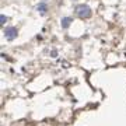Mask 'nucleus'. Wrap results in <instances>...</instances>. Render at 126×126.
<instances>
[{"mask_svg": "<svg viewBox=\"0 0 126 126\" xmlns=\"http://www.w3.org/2000/svg\"><path fill=\"white\" fill-rule=\"evenodd\" d=\"M76 14L79 16L80 18H90L91 14H93V11H91V9L88 7L87 4H80L76 7Z\"/></svg>", "mask_w": 126, "mask_h": 126, "instance_id": "nucleus-1", "label": "nucleus"}, {"mask_svg": "<svg viewBox=\"0 0 126 126\" xmlns=\"http://www.w3.org/2000/svg\"><path fill=\"white\" fill-rule=\"evenodd\" d=\"M17 35H18V32H17V30H16L14 27H10V28H6V30H4V36L9 41L16 39V38H17Z\"/></svg>", "mask_w": 126, "mask_h": 126, "instance_id": "nucleus-2", "label": "nucleus"}, {"mask_svg": "<svg viewBox=\"0 0 126 126\" xmlns=\"http://www.w3.org/2000/svg\"><path fill=\"white\" fill-rule=\"evenodd\" d=\"M72 24V18L70 17H64L62 18V27L63 28H69V25Z\"/></svg>", "mask_w": 126, "mask_h": 126, "instance_id": "nucleus-3", "label": "nucleus"}, {"mask_svg": "<svg viewBox=\"0 0 126 126\" xmlns=\"http://www.w3.org/2000/svg\"><path fill=\"white\" fill-rule=\"evenodd\" d=\"M36 9H38V11H39V13H46V10H48V6H46V3H39Z\"/></svg>", "mask_w": 126, "mask_h": 126, "instance_id": "nucleus-4", "label": "nucleus"}, {"mask_svg": "<svg viewBox=\"0 0 126 126\" xmlns=\"http://www.w3.org/2000/svg\"><path fill=\"white\" fill-rule=\"evenodd\" d=\"M6 21H7V17H6V16H0V24H1V25H4Z\"/></svg>", "mask_w": 126, "mask_h": 126, "instance_id": "nucleus-5", "label": "nucleus"}, {"mask_svg": "<svg viewBox=\"0 0 126 126\" xmlns=\"http://www.w3.org/2000/svg\"><path fill=\"white\" fill-rule=\"evenodd\" d=\"M50 56H53V58H56V56H58V50H52V53H50Z\"/></svg>", "mask_w": 126, "mask_h": 126, "instance_id": "nucleus-6", "label": "nucleus"}, {"mask_svg": "<svg viewBox=\"0 0 126 126\" xmlns=\"http://www.w3.org/2000/svg\"><path fill=\"white\" fill-rule=\"evenodd\" d=\"M73 1H76V0H73Z\"/></svg>", "mask_w": 126, "mask_h": 126, "instance_id": "nucleus-7", "label": "nucleus"}]
</instances>
